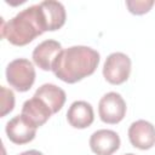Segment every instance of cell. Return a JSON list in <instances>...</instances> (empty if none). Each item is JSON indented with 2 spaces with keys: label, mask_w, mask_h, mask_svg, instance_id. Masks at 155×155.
Instances as JSON below:
<instances>
[{
  "label": "cell",
  "mask_w": 155,
  "mask_h": 155,
  "mask_svg": "<svg viewBox=\"0 0 155 155\" xmlns=\"http://www.w3.org/2000/svg\"><path fill=\"white\" fill-rule=\"evenodd\" d=\"M33 126L36 128L42 126L53 114L48 105L40 98L33 96V98L24 102L21 113Z\"/></svg>",
  "instance_id": "cell-10"
},
{
  "label": "cell",
  "mask_w": 155,
  "mask_h": 155,
  "mask_svg": "<svg viewBox=\"0 0 155 155\" xmlns=\"http://www.w3.org/2000/svg\"><path fill=\"white\" fill-rule=\"evenodd\" d=\"M44 31L47 29L40 4L24 8L6 23L1 19V36L16 46L28 45Z\"/></svg>",
  "instance_id": "cell-2"
},
{
  "label": "cell",
  "mask_w": 155,
  "mask_h": 155,
  "mask_svg": "<svg viewBox=\"0 0 155 155\" xmlns=\"http://www.w3.org/2000/svg\"><path fill=\"white\" fill-rule=\"evenodd\" d=\"M19 155H44V154L40 153L39 150H27V151L21 153Z\"/></svg>",
  "instance_id": "cell-16"
},
{
  "label": "cell",
  "mask_w": 155,
  "mask_h": 155,
  "mask_svg": "<svg viewBox=\"0 0 155 155\" xmlns=\"http://www.w3.org/2000/svg\"><path fill=\"white\" fill-rule=\"evenodd\" d=\"M98 114L105 124H117L126 114V103L121 94L116 92H108L104 94L98 104Z\"/></svg>",
  "instance_id": "cell-5"
},
{
  "label": "cell",
  "mask_w": 155,
  "mask_h": 155,
  "mask_svg": "<svg viewBox=\"0 0 155 155\" xmlns=\"http://www.w3.org/2000/svg\"><path fill=\"white\" fill-rule=\"evenodd\" d=\"M6 80L19 92L29 91L35 81V69L33 63L25 58H17L10 62L6 68Z\"/></svg>",
  "instance_id": "cell-3"
},
{
  "label": "cell",
  "mask_w": 155,
  "mask_h": 155,
  "mask_svg": "<svg viewBox=\"0 0 155 155\" xmlns=\"http://www.w3.org/2000/svg\"><path fill=\"white\" fill-rule=\"evenodd\" d=\"M90 148L96 155H111L120 148V137L111 130H98L90 138Z\"/></svg>",
  "instance_id": "cell-8"
},
{
  "label": "cell",
  "mask_w": 155,
  "mask_h": 155,
  "mask_svg": "<svg viewBox=\"0 0 155 155\" xmlns=\"http://www.w3.org/2000/svg\"><path fill=\"white\" fill-rule=\"evenodd\" d=\"M99 63V53L87 46H71L61 52L53 63L54 75L67 82L75 84L94 73Z\"/></svg>",
  "instance_id": "cell-1"
},
{
  "label": "cell",
  "mask_w": 155,
  "mask_h": 155,
  "mask_svg": "<svg viewBox=\"0 0 155 155\" xmlns=\"http://www.w3.org/2000/svg\"><path fill=\"white\" fill-rule=\"evenodd\" d=\"M128 139L134 148L148 150L155 145V127L145 120H137L128 128Z\"/></svg>",
  "instance_id": "cell-7"
},
{
  "label": "cell",
  "mask_w": 155,
  "mask_h": 155,
  "mask_svg": "<svg viewBox=\"0 0 155 155\" xmlns=\"http://www.w3.org/2000/svg\"><path fill=\"white\" fill-rule=\"evenodd\" d=\"M67 120L74 128H86L91 126L94 120L92 105L85 101L71 103L67 111Z\"/></svg>",
  "instance_id": "cell-11"
},
{
  "label": "cell",
  "mask_w": 155,
  "mask_h": 155,
  "mask_svg": "<svg viewBox=\"0 0 155 155\" xmlns=\"http://www.w3.org/2000/svg\"><path fill=\"white\" fill-rule=\"evenodd\" d=\"M131 59L122 52L110 53L103 65V76L109 84L121 85L130 78Z\"/></svg>",
  "instance_id": "cell-4"
},
{
  "label": "cell",
  "mask_w": 155,
  "mask_h": 155,
  "mask_svg": "<svg viewBox=\"0 0 155 155\" xmlns=\"http://www.w3.org/2000/svg\"><path fill=\"white\" fill-rule=\"evenodd\" d=\"M125 155H134V154H132V153H128V154H125Z\"/></svg>",
  "instance_id": "cell-17"
},
{
  "label": "cell",
  "mask_w": 155,
  "mask_h": 155,
  "mask_svg": "<svg viewBox=\"0 0 155 155\" xmlns=\"http://www.w3.org/2000/svg\"><path fill=\"white\" fill-rule=\"evenodd\" d=\"M154 0H127L126 6L128 11L133 15H144L150 11L154 6Z\"/></svg>",
  "instance_id": "cell-14"
},
{
  "label": "cell",
  "mask_w": 155,
  "mask_h": 155,
  "mask_svg": "<svg viewBox=\"0 0 155 155\" xmlns=\"http://www.w3.org/2000/svg\"><path fill=\"white\" fill-rule=\"evenodd\" d=\"M45 22H46V29L47 31H54L63 27L65 23V8L62 2L54 1V0H46L40 2Z\"/></svg>",
  "instance_id": "cell-12"
},
{
  "label": "cell",
  "mask_w": 155,
  "mask_h": 155,
  "mask_svg": "<svg viewBox=\"0 0 155 155\" xmlns=\"http://www.w3.org/2000/svg\"><path fill=\"white\" fill-rule=\"evenodd\" d=\"M7 138L15 144H25L31 142L36 134V127L33 126L22 114L12 117L6 124Z\"/></svg>",
  "instance_id": "cell-6"
},
{
  "label": "cell",
  "mask_w": 155,
  "mask_h": 155,
  "mask_svg": "<svg viewBox=\"0 0 155 155\" xmlns=\"http://www.w3.org/2000/svg\"><path fill=\"white\" fill-rule=\"evenodd\" d=\"M0 91H1V113H0V116L4 117L6 114L12 111V109L15 107V94L11 90L6 88L5 86H1Z\"/></svg>",
  "instance_id": "cell-15"
},
{
  "label": "cell",
  "mask_w": 155,
  "mask_h": 155,
  "mask_svg": "<svg viewBox=\"0 0 155 155\" xmlns=\"http://www.w3.org/2000/svg\"><path fill=\"white\" fill-rule=\"evenodd\" d=\"M63 51L62 45L56 40H45L33 51L34 63L42 70H52L53 63Z\"/></svg>",
  "instance_id": "cell-9"
},
{
  "label": "cell",
  "mask_w": 155,
  "mask_h": 155,
  "mask_svg": "<svg viewBox=\"0 0 155 155\" xmlns=\"http://www.w3.org/2000/svg\"><path fill=\"white\" fill-rule=\"evenodd\" d=\"M34 96L42 99L48 105V108L52 110L53 114L58 113L62 109L67 98L65 92L61 87L53 84H44L35 91Z\"/></svg>",
  "instance_id": "cell-13"
}]
</instances>
